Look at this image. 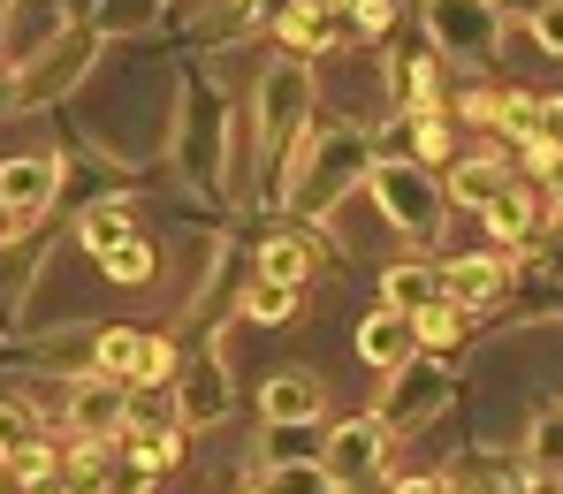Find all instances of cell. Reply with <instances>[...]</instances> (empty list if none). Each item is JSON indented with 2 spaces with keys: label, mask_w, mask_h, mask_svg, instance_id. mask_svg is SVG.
I'll list each match as a JSON object with an SVG mask.
<instances>
[{
  "label": "cell",
  "mask_w": 563,
  "mask_h": 494,
  "mask_svg": "<svg viewBox=\"0 0 563 494\" xmlns=\"http://www.w3.org/2000/svg\"><path fill=\"white\" fill-rule=\"evenodd\" d=\"M366 176H374L380 213H388L411 244H434V236H442V205H450V198H442V183H434L419 160H374Z\"/></svg>",
  "instance_id": "1"
},
{
  "label": "cell",
  "mask_w": 563,
  "mask_h": 494,
  "mask_svg": "<svg viewBox=\"0 0 563 494\" xmlns=\"http://www.w3.org/2000/svg\"><path fill=\"white\" fill-rule=\"evenodd\" d=\"M442 403H450V366H434V358H404V366H388V395L374 403V418L396 434V426H427V418H442Z\"/></svg>",
  "instance_id": "2"
},
{
  "label": "cell",
  "mask_w": 563,
  "mask_h": 494,
  "mask_svg": "<svg viewBox=\"0 0 563 494\" xmlns=\"http://www.w3.org/2000/svg\"><path fill=\"white\" fill-rule=\"evenodd\" d=\"M380 457H388V426L380 418H351V426H335L328 441H320V487H358V480H374Z\"/></svg>",
  "instance_id": "3"
},
{
  "label": "cell",
  "mask_w": 563,
  "mask_h": 494,
  "mask_svg": "<svg viewBox=\"0 0 563 494\" xmlns=\"http://www.w3.org/2000/svg\"><path fill=\"white\" fill-rule=\"evenodd\" d=\"M168 389H176V418H184V426H221V418H229V403H236L221 343H213V358H184Z\"/></svg>",
  "instance_id": "4"
},
{
  "label": "cell",
  "mask_w": 563,
  "mask_h": 494,
  "mask_svg": "<svg viewBox=\"0 0 563 494\" xmlns=\"http://www.w3.org/2000/svg\"><path fill=\"white\" fill-rule=\"evenodd\" d=\"M305 106H312V77H305V61H267V77H260V99H252V130L282 145L297 122H305Z\"/></svg>",
  "instance_id": "5"
},
{
  "label": "cell",
  "mask_w": 563,
  "mask_h": 494,
  "mask_svg": "<svg viewBox=\"0 0 563 494\" xmlns=\"http://www.w3.org/2000/svg\"><path fill=\"white\" fill-rule=\"evenodd\" d=\"M556 191H533V183H495V198L479 205V221H487V244L495 251H518V244H541V205Z\"/></svg>",
  "instance_id": "6"
},
{
  "label": "cell",
  "mask_w": 563,
  "mask_h": 494,
  "mask_svg": "<svg viewBox=\"0 0 563 494\" xmlns=\"http://www.w3.org/2000/svg\"><path fill=\"white\" fill-rule=\"evenodd\" d=\"M495 0H427V38L434 54H487L495 46Z\"/></svg>",
  "instance_id": "7"
},
{
  "label": "cell",
  "mask_w": 563,
  "mask_h": 494,
  "mask_svg": "<svg viewBox=\"0 0 563 494\" xmlns=\"http://www.w3.org/2000/svg\"><path fill=\"white\" fill-rule=\"evenodd\" d=\"M434 296H450L465 319L495 312V304L510 296V267H503V251H487V259H450V267L434 274Z\"/></svg>",
  "instance_id": "8"
},
{
  "label": "cell",
  "mask_w": 563,
  "mask_h": 494,
  "mask_svg": "<svg viewBox=\"0 0 563 494\" xmlns=\"http://www.w3.org/2000/svg\"><path fill=\"white\" fill-rule=\"evenodd\" d=\"M54 198H62V160L54 153H23V160L0 168V213L8 221H38Z\"/></svg>",
  "instance_id": "9"
},
{
  "label": "cell",
  "mask_w": 563,
  "mask_h": 494,
  "mask_svg": "<svg viewBox=\"0 0 563 494\" xmlns=\"http://www.w3.org/2000/svg\"><path fill=\"white\" fill-rule=\"evenodd\" d=\"M320 145H328V137H320ZM351 176H366V137H335V145H328V160H320V168H305V176L289 183V205H297V213H328L335 191H343Z\"/></svg>",
  "instance_id": "10"
},
{
  "label": "cell",
  "mask_w": 563,
  "mask_h": 494,
  "mask_svg": "<svg viewBox=\"0 0 563 494\" xmlns=\"http://www.w3.org/2000/svg\"><path fill=\"white\" fill-rule=\"evenodd\" d=\"M62 418H69L77 434H107V441H122L130 389H122L114 373H85V381H69V403H62Z\"/></svg>",
  "instance_id": "11"
},
{
  "label": "cell",
  "mask_w": 563,
  "mask_h": 494,
  "mask_svg": "<svg viewBox=\"0 0 563 494\" xmlns=\"http://www.w3.org/2000/svg\"><path fill=\"white\" fill-rule=\"evenodd\" d=\"M312 426H320V418H267V434H260V464H252V487H275V472H297V464L320 457V449H312Z\"/></svg>",
  "instance_id": "12"
},
{
  "label": "cell",
  "mask_w": 563,
  "mask_h": 494,
  "mask_svg": "<svg viewBox=\"0 0 563 494\" xmlns=\"http://www.w3.org/2000/svg\"><path fill=\"white\" fill-rule=\"evenodd\" d=\"M411 350H419V335H411V312L380 304V312H366V319H358V358H366L374 373H388V366H404Z\"/></svg>",
  "instance_id": "13"
},
{
  "label": "cell",
  "mask_w": 563,
  "mask_h": 494,
  "mask_svg": "<svg viewBox=\"0 0 563 494\" xmlns=\"http://www.w3.org/2000/svg\"><path fill=\"white\" fill-rule=\"evenodd\" d=\"M260 274L282 282V290H305V282H312V236H297V228L267 236V244H260Z\"/></svg>",
  "instance_id": "14"
},
{
  "label": "cell",
  "mask_w": 563,
  "mask_h": 494,
  "mask_svg": "<svg viewBox=\"0 0 563 494\" xmlns=\"http://www.w3.org/2000/svg\"><path fill=\"white\" fill-rule=\"evenodd\" d=\"M495 183H503V160H495V153H465V160H450V176H442V198L479 213V205L495 198Z\"/></svg>",
  "instance_id": "15"
},
{
  "label": "cell",
  "mask_w": 563,
  "mask_h": 494,
  "mask_svg": "<svg viewBox=\"0 0 563 494\" xmlns=\"http://www.w3.org/2000/svg\"><path fill=\"white\" fill-rule=\"evenodd\" d=\"M495 130H510L518 145H533V137H556V99H533V92L495 99Z\"/></svg>",
  "instance_id": "16"
},
{
  "label": "cell",
  "mask_w": 563,
  "mask_h": 494,
  "mask_svg": "<svg viewBox=\"0 0 563 494\" xmlns=\"http://www.w3.org/2000/svg\"><path fill=\"white\" fill-rule=\"evenodd\" d=\"M320 403H328V395H320L312 373H275V381L260 389V411H267V418H320Z\"/></svg>",
  "instance_id": "17"
},
{
  "label": "cell",
  "mask_w": 563,
  "mask_h": 494,
  "mask_svg": "<svg viewBox=\"0 0 563 494\" xmlns=\"http://www.w3.org/2000/svg\"><path fill=\"white\" fill-rule=\"evenodd\" d=\"M465 312H457V304H450V296H427V304H419V312H411V335H419V350H457V343H465Z\"/></svg>",
  "instance_id": "18"
},
{
  "label": "cell",
  "mask_w": 563,
  "mask_h": 494,
  "mask_svg": "<svg viewBox=\"0 0 563 494\" xmlns=\"http://www.w3.org/2000/svg\"><path fill=\"white\" fill-rule=\"evenodd\" d=\"M176 366H184V350H176V335H137V358H130V389H168L176 381Z\"/></svg>",
  "instance_id": "19"
},
{
  "label": "cell",
  "mask_w": 563,
  "mask_h": 494,
  "mask_svg": "<svg viewBox=\"0 0 563 494\" xmlns=\"http://www.w3.org/2000/svg\"><path fill=\"white\" fill-rule=\"evenodd\" d=\"M99 267H107V282H130V290H137V282H153V244L130 228L122 244H107V251H99Z\"/></svg>",
  "instance_id": "20"
},
{
  "label": "cell",
  "mask_w": 563,
  "mask_h": 494,
  "mask_svg": "<svg viewBox=\"0 0 563 494\" xmlns=\"http://www.w3.org/2000/svg\"><path fill=\"white\" fill-rule=\"evenodd\" d=\"M130 228H137V221H130V205H122V198H99L92 213L77 221V236H85V251H107V244H122Z\"/></svg>",
  "instance_id": "21"
},
{
  "label": "cell",
  "mask_w": 563,
  "mask_h": 494,
  "mask_svg": "<svg viewBox=\"0 0 563 494\" xmlns=\"http://www.w3.org/2000/svg\"><path fill=\"white\" fill-rule=\"evenodd\" d=\"M38 441H46L38 411H31V403H0V457H23V449H38Z\"/></svg>",
  "instance_id": "22"
},
{
  "label": "cell",
  "mask_w": 563,
  "mask_h": 494,
  "mask_svg": "<svg viewBox=\"0 0 563 494\" xmlns=\"http://www.w3.org/2000/svg\"><path fill=\"white\" fill-rule=\"evenodd\" d=\"M289 312H297V290H282V282H267V274L244 290V319H260V327H282Z\"/></svg>",
  "instance_id": "23"
},
{
  "label": "cell",
  "mask_w": 563,
  "mask_h": 494,
  "mask_svg": "<svg viewBox=\"0 0 563 494\" xmlns=\"http://www.w3.org/2000/svg\"><path fill=\"white\" fill-rule=\"evenodd\" d=\"M380 290H388L396 312H419V304L434 296V267H388V282H380Z\"/></svg>",
  "instance_id": "24"
},
{
  "label": "cell",
  "mask_w": 563,
  "mask_h": 494,
  "mask_svg": "<svg viewBox=\"0 0 563 494\" xmlns=\"http://www.w3.org/2000/svg\"><path fill=\"white\" fill-rule=\"evenodd\" d=\"M92 358H99V373H114L122 389H130V358H137V327H107L92 343Z\"/></svg>",
  "instance_id": "25"
},
{
  "label": "cell",
  "mask_w": 563,
  "mask_h": 494,
  "mask_svg": "<svg viewBox=\"0 0 563 494\" xmlns=\"http://www.w3.org/2000/svg\"><path fill=\"white\" fill-rule=\"evenodd\" d=\"M457 122H479V130H495V92H457Z\"/></svg>",
  "instance_id": "26"
},
{
  "label": "cell",
  "mask_w": 563,
  "mask_h": 494,
  "mask_svg": "<svg viewBox=\"0 0 563 494\" xmlns=\"http://www.w3.org/2000/svg\"><path fill=\"white\" fill-rule=\"evenodd\" d=\"M15 106H23V69L0 54V114H15Z\"/></svg>",
  "instance_id": "27"
},
{
  "label": "cell",
  "mask_w": 563,
  "mask_h": 494,
  "mask_svg": "<svg viewBox=\"0 0 563 494\" xmlns=\"http://www.w3.org/2000/svg\"><path fill=\"white\" fill-rule=\"evenodd\" d=\"M495 8H518V15H541V8H556V0H495Z\"/></svg>",
  "instance_id": "28"
},
{
  "label": "cell",
  "mask_w": 563,
  "mask_h": 494,
  "mask_svg": "<svg viewBox=\"0 0 563 494\" xmlns=\"http://www.w3.org/2000/svg\"><path fill=\"white\" fill-rule=\"evenodd\" d=\"M8 8H15V0H0V38H8Z\"/></svg>",
  "instance_id": "29"
}]
</instances>
